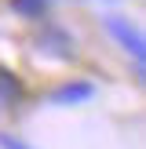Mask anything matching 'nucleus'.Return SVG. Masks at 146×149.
I'll use <instances>...</instances> for the list:
<instances>
[{
    "label": "nucleus",
    "instance_id": "obj_1",
    "mask_svg": "<svg viewBox=\"0 0 146 149\" xmlns=\"http://www.w3.org/2000/svg\"><path fill=\"white\" fill-rule=\"evenodd\" d=\"M102 26H106V33L113 36L117 44H121V51H128V55L135 58V65H146V29L142 26L128 22L124 15H106Z\"/></svg>",
    "mask_w": 146,
    "mask_h": 149
},
{
    "label": "nucleus",
    "instance_id": "obj_2",
    "mask_svg": "<svg viewBox=\"0 0 146 149\" xmlns=\"http://www.w3.org/2000/svg\"><path fill=\"white\" fill-rule=\"evenodd\" d=\"M95 98V84L91 80H66L51 91V102L55 106H80V102H91Z\"/></svg>",
    "mask_w": 146,
    "mask_h": 149
},
{
    "label": "nucleus",
    "instance_id": "obj_3",
    "mask_svg": "<svg viewBox=\"0 0 146 149\" xmlns=\"http://www.w3.org/2000/svg\"><path fill=\"white\" fill-rule=\"evenodd\" d=\"M36 47L51 51V55H58V58H69V55H73V40L62 33V29H48V33L36 40Z\"/></svg>",
    "mask_w": 146,
    "mask_h": 149
},
{
    "label": "nucleus",
    "instance_id": "obj_4",
    "mask_svg": "<svg viewBox=\"0 0 146 149\" xmlns=\"http://www.w3.org/2000/svg\"><path fill=\"white\" fill-rule=\"evenodd\" d=\"M18 102H22V84H18V77L7 73V69H0V109H11V106H18Z\"/></svg>",
    "mask_w": 146,
    "mask_h": 149
},
{
    "label": "nucleus",
    "instance_id": "obj_5",
    "mask_svg": "<svg viewBox=\"0 0 146 149\" xmlns=\"http://www.w3.org/2000/svg\"><path fill=\"white\" fill-rule=\"evenodd\" d=\"M11 7L22 18H40V15L48 11V0H11Z\"/></svg>",
    "mask_w": 146,
    "mask_h": 149
},
{
    "label": "nucleus",
    "instance_id": "obj_6",
    "mask_svg": "<svg viewBox=\"0 0 146 149\" xmlns=\"http://www.w3.org/2000/svg\"><path fill=\"white\" fill-rule=\"evenodd\" d=\"M0 149H29V146L18 142V138H11V135H0Z\"/></svg>",
    "mask_w": 146,
    "mask_h": 149
}]
</instances>
